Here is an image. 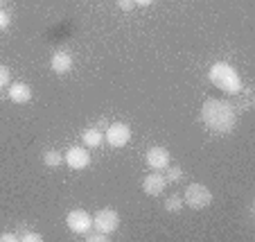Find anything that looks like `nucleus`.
Wrapping results in <instances>:
<instances>
[{"label": "nucleus", "mask_w": 255, "mask_h": 242, "mask_svg": "<svg viewBox=\"0 0 255 242\" xmlns=\"http://www.w3.org/2000/svg\"><path fill=\"white\" fill-rule=\"evenodd\" d=\"M165 186H167L165 177L158 175V170H156L154 175H147L142 179V193L149 195V197H158V195L165 193Z\"/></svg>", "instance_id": "nucleus-8"}, {"label": "nucleus", "mask_w": 255, "mask_h": 242, "mask_svg": "<svg viewBox=\"0 0 255 242\" xmlns=\"http://www.w3.org/2000/svg\"><path fill=\"white\" fill-rule=\"evenodd\" d=\"M82 141L86 147H100L102 143H104V134H102V129H97V127H88L82 134Z\"/></svg>", "instance_id": "nucleus-12"}, {"label": "nucleus", "mask_w": 255, "mask_h": 242, "mask_svg": "<svg viewBox=\"0 0 255 242\" xmlns=\"http://www.w3.org/2000/svg\"><path fill=\"white\" fill-rule=\"evenodd\" d=\"M0 5H2V0H0Z\"/></svg>", "instance_id": "nucleus-24"}, {"label": "nucleus", "mask_w": 255, "mask_h": 242, "mask_svg": "<svg viewBox=\"0 0 255 242\" xmlns=\"http://www.w3.org/2000/svg\"><path fill=\"white\" fill-rule=\"evenodd\" d=\"M50 68H52V73L57 75H66L70 73L72 68V57L68 52H63V50H59V52L52 54V59H50Z\"/></svg>", "instance_id": "nucleus-11"}, {"label": "nucleus", "mask_w": 255, "mask_h": 242, "mask_svg": "<svg viewBox=\"0 0 255 242\" xmlns=\"http://www.w3.org/2000/svg\"><path fill=\"white\" fill-rule=\"evenodd\" d=\"M9 23H11L9 14H7L5 9H0V29H7V27H9Z\"/></svg>", "instance_id": "nucleus-19"}, {"label": "nucleus", "mask_w": 255, "mask_h": 242, "mask_svg": "<svg viewBox=\"0 0 255 242\" xmlns=\"http://www.w3.org/2000/svg\"><path fill=\"white\" fill-rule=\"evenodd\" d=\"M208 77H210V82L215 84L219 91H224V93L237 95V93L244 91V88H242V77H240V73H237L235 68H233L231 63H226V61L212 63L210 70H208Z\"/></svg>", "instance_id": "nucleus-2"}, {"label": "nucleus", "mask_w": 255, "mask_h": 242, "mask_svg": "<svg viewBox=\"0 0 255 242\" xmlns=\"http://www.w3.org/2000/svg\"><path fill=\"white\" fill-rule=\"evenodd\" d=\"M100 127H109V122H106V118H100V120H97V129H100Z\"/></svg>", "instance_id": "nucleus-23"}, {"label": "nucleus", "mask_w": 255, "mask_h": 242, "mask_svg": "<svg viewBox=\"0 0 255 242\" xmlns=\"http://www.w3.org/2000/svg\"><path fill=\"white\" fill-rule=\"evenodd\" d=\"M165 181H167V184H178V181H183V168H178V165H167V168H165Z\"/></svg>", "instance_id": "nucleus-14"}, {"label": "nucleus", "mask_w": 255, "mask_h": 242, "mask_svg": "<svg viewBox=\"0 0 255 242\" xmlns=\"http://www.w3.org/2000/svg\"><path fill=\"white\" fill-rule=\"evenodd\" d=\"M144 161L151 170H165L169 165V152L165 147H151L144 154Z\"/></svg>", "instance_id": "nucleus-9"}, {"label": "nucleus", "mask_w": 255, "mask_h": 242, "mask_svg": "<svg viewBox=\"0 0 255 242\" xmlns=\"http://www.w3.org/2000/svg\"><path fill=\"white\" fill-rule=\"evenodd\" d=\"M154 0H133V5H140V7H149Z\"/></svg>", "instance_id": "nucleus-22"}, {"label": "nucleus", "mask_w": 255, "mask_h": 242, "mask_svg": "<svg viewBox=\"0 0 255 242\" xmlns=\"http://www.w3.org/2000/svg\"><path fill=\"white\" fill-rule=\"evenodd\" d=\"M84 238H86L88 242H106V240H109V236H106V233H102V231H97V229H95V233L86 231V233H84Z\"/></svg>", "instance_id": "nucleus-17"}, {"label": "nucleus", "mask_w": 255, "mask_h": 242, "mask_svg": "<svg viewBox=\"0 0 255 242\" xmlns=\"http://www.w3.org/2000/svg\"><path fill=\"white\" fill-rule=\"evenodd\" d=\"M63 161H66L68 168H72V170H84L91 163V154H88L86 147H70V150L66 152V156H63Z\"/></svg>", "instance_id": "nucleus-7"}, {"label": "nucleus", "mask_w": 255, "mask_h": 242, "mask_svg": "<svg viewBox=\"0 0 255 242\" xmlns=\"http://www.w3.org/2000/svg\"><path fill=\"white\" fill-rule=\"evenodd\" d=\"M7 95L14 104H27L32 100V88L27 86L25 82H16V84H9L7 86Z\"/></svg>", "instance_id": "nucleus-10"}, {"label": "nucleus", "mask_w": 255, "mask_h": 242, "mask_svg": "<svg viewBox=\"0 0 255 242\" xmlns=\"http://www.w3.org/2000/svg\"><path fill=\"white\" fill-rule=\"evenodd\" d=\"M93 227L102 233H113V231H118V227H120V215H118V211H113V209H102L93 215Z\"/></svg>", "instance_id": "nucleus-4"}, {"label": "nucleus", "mask_w": 255, "mask_h": 242, "mask_svg": "<svg viewBox=\"0 0 255 242\" xmlns=\"http://www.w3.org/2000/svg\"><path fill=\"white\" fill-rule=\"evenodd\" d=\"M118 7H120L122 11H131L135 5H133V0H118Z\"/></svg>", "instance_id": "nucleus-20"}, {"label": "nucleus", "mask_w": 255, "mask_h": 242, "mask_svg": "<svg viewBox=\"0 0 255 242\" xmlns=\"http://www.w3.org/2000/svg\"><path fill=\"white\" fill-rule=\"evenodd\" d=\"M61 161H63V156L59 154L57 150H48L43 154V163L48 165V168H57V165H61Z\"/></svg>", "instance_id": "nucleus-15"}, {"label": "nucleus", "mask_w": 255, "mask_h": 242, "mask_svg": "<svg viewBox=\"0 0 255 242\" xmlns=\"http://www.w3.org/2000/svg\"><path fill=\"white\" fill-rule=\"evenodd\" d=\"M18 240H23V242H41V240H43V236H41V233H36V231H23L18 236Z\"/></svg>", "instance_id": "nucleus-18"}, {"label": "nucleus", "mask_w": 255, "mask_h": 242, "mask_svg": "<svg viewBox=\"0 0 255 242\" xmlns=\"http://www.w3.org/2000/svg\"><path fill=\"white\" fill-rule=\"evenodd\" d=\"M104 141L111 147H125L131 141V127L125 122H111L104 134Z\"/></svg>", "instance_id": "nucleus-5"}, {"label": "nucleus", "mask_w": 255, "mask_h": 242, "mask_svg": "<svg viewBox=\"0 0 255 242\" xmlns=\"http://www.w3.org/2000/svg\"><path fill=\"white\" fill-rule=\"evenodd\" d=\"M201 122L212 134H231L237 122V111L231 102L208 97L201 107Z\"/></svg>", "instance_id": "nucleus-1"}, {"label": "nucleus", "mask_w": 255, "mask_h": 242, "mask_svg": "<svg viewBox=\"0 0 255 242\" xmlns=\"http://www.w3.org/2000/svg\"><path fill=\"white\" fill-rule=\"evenodd\" d=\"M66 224L72 233H77V236H84L86 231L93 229V215H88L86 211L82 209H75L66 215Z\"/></svg>", "instance_id": "nucleus-6"}, {"label": "nucleus", "mask_w": 255, "mask_h": 242, "mask_svg": "<svg viewBox=\"0 0 255 242\" xmlns=\"http://www.w3.org/2000/svg\"><path fill=\"white\" fill-rule=\"evenodd\" d=\"M0 242H18V236H14V233H0Z\"/></svg>", "instance_id": "nucleus-21"}, {"label": "nucleus", "mask_w": 255, "mask_h": 242, "mask_svg": "<svg viewBox=\"0 0 255 242\" xmlns=\"http://www.w3.org/2000/svg\"><path fill=\"white\" fill-rule=\"evenodd\" d=\"M9 79H11L9 68H7L5 63H0V91H2V88H7V86H9Z\"/></svg>", "instance_id": "nucleus-16"}, {"label": "nucleus", "mask_w": 255, "mask_h": 242, "mask_svg": "<svg viewBox=\"0 0 255 242\" xmlns=\"http://www.w3.org/2000/svg\"><path fill=\"white\" fill-rule=\"evenodd\" d=\"M210 202H212V193L203 184H190L188 188H185L183 204H188L190 209L201 211V209H206V206H210Z\"/></svg>", "instance_id": "nucleus-3"}, {"label": "nucleus", "mask_w": 255, "mask_h": 242, "mask_svg": "<svg viewBox=\"0 0 255 242\" xmlns=\"http://www.w3.org/2000/svg\"><path fill=\"white\" fill-rule=\"evenodd\" d=\"M165 211L167 213H181L183 211V197L181 195H169L165 199Z\"/></svg>", "instance_id": "nucleus-13"}]
</instances>
